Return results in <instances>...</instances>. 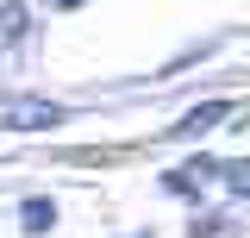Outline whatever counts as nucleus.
Instances as JSON below:
<instances>
[{"instance_id":"nucleus-1","label":"nucleus","mask_w":250,"mask_h":238,"mask_svg":"<svg viewBox=\"0 0 250 238\" xmlns=\"http://www.w3.org/2000/svg\"><path fill=\"white\" fill-rule=\"evenodd\" d=\"M0 125H13V132H44V125H62V107L57 100H13Z\"/></svg>"},{"instance_id":"nucleus-5","label":"nucleus","mask_w":250,"mask_h":238,"mask_svg":"<svg viewBox=\"0 0 250 238\" xmlns=\"http://www.w3.org/2000/svg\"><path fill=\"white\" fill-rule=\"evenodd\" d=\"M57 6H82V0H57Z\"/></svg>"},{"instance_id":"nucleus-2","label":"nucleus","mask_w":250,"mask_h":238,"mask_svg":"<svg viewBox=\"0 0 250 238\" xmlns=\"http://www.w3.org/2000/svg\"><path fill=\"white\" fill-rule=\"evenodd\" d=\"M225 119V100H213V107H194V113L175 125V138H194V132H207V125H219Z\"/></svg>"},{"instance_id":"nucleus-4","label":"nucleus","mask_w":250,"mask_h":238,"mask_svg":"<svg viewBox=\"0 0 250 238\" xmlns=\"http://www.w3.org/2000/svg\"><path fill=\"white\" fill-rule=\"evenodd\" d=\"M225 176L238 182V194H250V163H231V169H225Z\"/></svg>"},{"instance_id":"nucleus-3","label":"nucleus","mask_w":250,"mask_h":238,"mask_svg":"<svg viewBox=\"0 0 250 238\" xmlns=\"http://www.w3.org/2000/svg\"><path fill=\"white\" fill-rule=\"evenodd\" d=\"M19 226H25V232H44V226H57V207H50V201H25Z\"/></svg>"}]
</instances>
